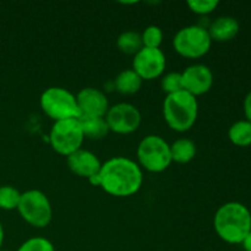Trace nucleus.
<instances>
[{
  "mask_svg": "<svg viewBox=\"0 0 251 251\" xmlns=\"http://www.w3.org/2000/svg\"><path fill=\"white\" fill-rule=\"evenodd\" d=\"M78 123L82 129L85 139L90 140H100L108 135L110 131L104 117H88V115H81L78 118Z\"/></svg>",
  "mask_w": 251,
  "mask_h": 251,
  "instance_id": "nucleus-15",
  "label": "nucleus"
},
{
  "mask_svg": "<svg viewBox=\"0 0 251 251\" xmlns=\"http://www.w3.org/2000/svg\"><path fill=\"white\" fill-rule=\"evenodd\" d=\"M162 90L167 95L183 91V78H181V73H169L163 76L162 78Z\"/></svg>",
  "mask_w": 251,
  "mask_h": 251,
  "instance_id": "nucleus-22",
  "label": "nucleus"
},
{
  "mask_svg": "<svg viewBox=\"0 0 251 251\" xmlns=\"http://www.w3.org/2000/svg\"><path fill=\"white\" fill-rule=\"evenodd\" d=\"M166 69V55L159 48H144L135 54L132 70L142 80H152L163 74Z\"/></svg>",
  "mask_w": 251,
  "mask_h": 251,
  "instance_id": "nucleus-10",
  "label": "nucleus"
},
{
  "mask_svg": "<svg viewBox=\"0 0 251 251\" xmlns=\"http://www.w3.org/2000/svg\"><path fill=\"white\" fill-rule=\"evenodd\" d=\"M244 113H245V117H247L248 122L251 123V91L249 93H248L247 97H245Z\"/></svg>",
  "mask_w": 251,
  "mask_h": 251,
  "instance_id": "nucleus-25",
  "label": "nucleus"
},
{
  "mask_svg": "<svg viewBox=\"0 0 251 251\" xmlns=\"http://www.w3.org/2000/svg\"><path fill=\"white\" fill-rule=\"evenodd\" d=\"M117 46L123 53L136 54L137 51L144 48L141 33L136 31H125L118 37Z\"/></svg>",
  "mask_w": 251,
  "mask_h": 251,
  "instance_id": "nucleus-19",
  "label": "nucleus"
},
{
  "mask_svg": "<svg viewBox=\"0 0 251 251\" xmlns=\"http://www.w3.org/2000/svg\"><path fill=\"white\" fill-rule=\"evenodd\" d=\"M0 251H6V250H1V249H0Z\"/></svg>",
  "mask_w": 251,
  "mask_h": 251,
  "instance_id": "nucleus-28",
  "label": "nucleus"
},
{
  "mask_svg": "<svg viewBox=\"0 0 251 251\" xmlns=\"http://www.w3.org/2000/svg\"><path fill=\"white\" fill-rule=\"evenodd\" d=\"M199 103L195 96L186 91L167 95L163 103V115L169 127L176 131H188L195 124Z\"/></svg>",
  "mask_w": 251,
  "mask_h": 251,
  "instance_id": "nucleus-3",
  "label": "nucleus"
},
{
  "mask_svg": "<svg viewBox=\"0 0 251 251\" xmlns=\"http://www.w3.org/2000/svg\"><path fill=\"white\" fill-rule=\"evenodd\" d=\"M104 118L110 131L117 134H131L141 124V113L130 103L112 105Z\"/></svg>",
  "mask_w": 251,
  "mask_h": 251,
  "instance_id": "nucleus-9",
  "label": "nucleus"
},
{
  "mask_svg": "<svg viewBox=\"0 0 251 251\" xmlns=\"http://www.w3.org/2000/svg\"><path fill=\"white\" fill-rule=\"evenodd\" d=\"M142 78L132 69L122 71L115 78V88L122 95H134L141 88Z\"/></svg>",
  "mask_w": 251,
  "mask_h": 251,
  "instance_id": "nucleus-16",
  "label": "nucleus"
},
{
  "mask_svg": "<svg viewBox=\"0 0 251 251\" xmlns=\"http://www.w3.org/2000/svg\"><path fill=\"white\" fill-rule=\"evenodd\" d=\"M137 158L146 171L161 173L172 163L171 145L158 135H149L137 147Z\"/></svg>",
  "mask_w": 251,
  "mask_h": 251,
  "instance_id": "nucleus-5",
  "label": "nucleus"
},
{
  "mask_svg": "<svg viewBox=\"0 0 251 251\" xmlns=\"http://www.w3.org/2000/svg\"><path fill=\"white\" fill-rule=\"evenodd\" d=\"M66 163L73 173L87 179L100 173L102 167V163L95 153L82 149L66 157Z\"/></svg>",
  "mask_w": 251,
  "mask_h": 251,
  "instance_id": "nucleus-13",
  "label": "nucleus"
},
{
  "mask_svg": "<svg viewBox=\"0 0 251 251\" xmlns=\"http://www.w3.org/2000/svg\"><path fill=\"white\" fill-rule=\"evenodd\" d=\"M41 107L43 112L55 122L78 119L81 115L76 96L63 87H49L42 93Z\"/></svg>",
  "mask_w": 251,
  "mask_h": 251,
  "instance_id": "nucleus-4",
  "label": "nucleus"
},
{
  "mask_svg": "<svg viewBox=\"0 0 251 251\" xmlns=\"http://www.w3.org/2000/svg\"><path fill=\"white\" fill-rule=\"evenodd\" d=\"M17 251H55L54 245L46 238L36 237L26 240Z\"/></svg>",
  "mask_w": 251,
  "mask_h": 251,
  "instance_id": "nucleus-23",
  "label": "nucleus"
},
{
  "mask_svg": "<svg viewBox=\"0 0 251 251\" xmlns=\"http://www.w3.org/2000/svg\"><path fill=\"white\" fill-rule=\"evenodd\" d=\"M21 193L10 185L0 186V208L5 211L16 210L19 207Z\"/></svg>",
  "mask_w": 251,
  "mask_h": 251,
  "instance_id": "nucleus-20",
  "label": "nucleus"
},
{
  "mask_svg": "<svg viewBox=\"0 0 251 251\" xmlns=\"http://www.w3.org/2000/svg\"><path fill=\"white\" fill-rule=\"evenodd\" d=\"M172 162L176 163H189L196 156L195 142L189 139H179L171 145Z\"/></svg>",
  "mask_w": 251,
  "mask_h": 251,
  "instance_id": "nucleus-17",
  "label": "nucleus"
},
{
  "mask_svg": "<svg viewBox=\"0 0 251 251\" xmlns=\"http://www.w3.org/2000/svg\"><path fill=\"white\" fill-rule=\"evenodd\" d=\"M211 39L208 31L202 26L191 25L179 29L174 36V49L185 58H200L211 48Z\"/></svg>",
  "mask_w": 251,
  "mask_h": 251,
  "instance_id": "nucleus-7",
  "label": "nucleus"
},
{
  "mask_svg": "<svg viewBox=\"0 0 251 251\" xmlns=\"http://www.w3.org/2000/svg\"><path fill=\"white\" fill-rule=\"evenodd\" d=\"M98 181L103 190L112 196L126 198L136 194L144 181L139 164L127 157H113L102 164Z\"/></svg>",
  "mask_w": 251,
  "mask_h": 251,
  "instance_id": "nucleus-1",
  "label": "nucleus"
},
{
  "mask_svg": "<svg viewBox=\"0 0 251 251\" xmlns=\"http://www.w3.org/2000/svg\"><path fill=\"white\" fill-rule=\"evenodd\" d=\"M212 41L227 42L234 38L239 32V22L232 16L217 17L207 29Z\"/></svg>",
  "mask_w": 251,
  "mask_h": 251,
  "instance_id": "nucleus-14",
  "label": "nucleus"
},
{
  "mask_svg": "<svg viewBox=\"0 0 251 251\" xmlns=\"http://www.w3.org/2000/svg\"><path fill=\"white\" fill-rule=\"evenodd\" d=\"M242 244H243V247H244L245 251H251V232L247 235V238L243 240Z\"/></svg>",
  "mask_w": 251,
  "mask_h": 251,
  "instance_id": "nucleus-26",
  "label": "nucleus"
},
{
  "mask_svg": "<svg viewBox=\"0 0 251 251\" xmlns=\"http://www.w3.org/2000/svg\"><path fill=\"white\" fill-rule=\"evenodd\" d=\"M220 2L217 0H189L188 6L193 12L199 15H207L212 12Z\"/></svg>",
  "mask_w": 251,
  "mask_h": 251,
  "instance_id": "nucleus-24",
  "label": "nucleus"
},
{
  "mask_svg": "<svg viewBox=\"0 0 251 251\" xmlns=\"http://www.w3.org/2000/svg\"><path fill=\"white\" fill-rule=\"evenodd\" d=\"M76 102H77L81 115L105 117L109 109L107 96L102 91L93 87L82 88L76 96Z\"/></svg>",
  "mask_w": 251,
  "mask_h": 251,
  "instance_id": "nucleus-12",
  "label": "nucleus"
},
{
  "mask_svg": "<svg viewBox=\"0 0 251 251\" xmlns=\"http://www.w3.org/2000/svg\"><path fill=\"white\" fill-rule=\"evenodd\" d=\"M213 226L222 240L229 244H242L251 232V213L240 202L225 203L216 212Z\"/></svg>",
  "mask_w": 251,
  "mask_h": 251,
  "instance_id": "nucleus-2",
  "label": "nucleus"
},
{
  "mask_svg": "<svg viewBox=\"0 0 251 251\" xmlns=\"http://www.w3.org/2000/svg\"><path fill=\"white\" fill-rule=\"evenodd\" d=\"M17 210L28 225L36 228L47 227L53 217L50 201L39 190H28L21 194Z\"/></svg>",
  "mask_w": 251,
  "mask_h": 251,
  "instance_id": "nucleus-6",
  "label": "nucleus"
},
{
  "mask_svg": "<svg viewBox=\"0 0 251 251\" xmlns=\"http://www.w3.org/2000/svg\"><path fill=\"white\" fill-rule=\"evenodd\" d=\"M228 137L234 145L247 147L251 145V123L248 120H240L229 127Z\"/></svg>",
  "mask_w": 251,
  "mask_h": 251,
  "instance_id": "nucleus-18",
  "label": "nucleus"
},
{
  "mask_svg": "<svg viewBox=\"0 0 251 251\" xmlns=\"http://www.w3.org/2000/svg\"><path fill=\"white\" fill-rule=\"evenodd\" d=\"M184 91L193 96H200L208 92L213 85V74L203 64H194L181 73Z\"/></svg>",
  "mask_w": 251,
  "mask_h": 251,
  "instance_id": "nucleus-11",
  "label": "nucleus"
},
{
  "mask_svg": "<svg viewBox=\"0 0 251 251\" xmlns=\"http://www.w3.org/2000/svg\"><path fill=\"white\" fill-rule=\"evenodd\" d=\"M83 140L85 136L78 119L55 122L49 134V141L54 151L66 157L80 150Z\"/></svg>",
  "mask_w": 251,
  "mask_h": 251,
  "instance_id": "nucleus-8",
  "label": "nucleus"
},
{
  "mask_svg": "<svg viewBox=\"0 0 251 251\" xmlns=\"http://www.w3.org/2000/svg\"><path fill=\"white\" fill-rule=\"evenodd\" d=\"M2 242H4V228H2L1 222H0V249H1Z\"/></svg>",
  "mask_w": 251,
  "mask_h": 251,
  "instance_id": "nucleus-27",
  "label": "nucleus"
},
{
  "mask_svg": "<svg viewBox=\"0 0 251 251\" xmlns=\"http://www.w3.org/2000/svg\"><path fill=\"white\" fill-rule=\"evenodd\" d=\"M141 37L144 47H146V48H159L162 41H163V31L161 29V27L151 25V26L145 28Z\"/></svg>",
  "mask_w": 251,
  "mask_h": 251,
  "instance_id": "nucleus-21",
  "label": "nucleus"
}]
</instances>
